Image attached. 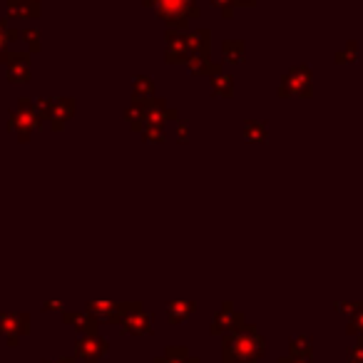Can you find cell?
<instances>
[{
	"instance_id": "cell-1",
	"label": "cell",
	"mask_w": 363,
	"mask_h": 363,
	"mask_svg": "<svg viewBox=\"0 0 363 363\" xmlns=\"http://www.w3.org/2000/svg\"><path fill=\"white\" fill-rule=\"evenodd\" d=\"M209 30H197V33H179L170 30L167 33V63H184L187 65L192 57L209 55L212 45Z\"/></svg>"
},
{
	"instance_id": "cell-2",
	"label": "cell",
	"mask_w": 363,
	"mask_h": 363,
	"mask_svg": "<svg viewBox=\"0 0 363 363\" xmlns=\"http://www.w3.org/2000/svg\"><path fill=\"white\" fill-rule=\"evenodd\" d=\"M145 6L154 8L159 20L170 25L172 30L177 28L179 33H184L189 20L199 15L197 0H145Z\"/></svg>"
},
{
	"instance_id": "cell-3",
	"label": "cell",
	"mask_w": 363,
	"mask_h": 363,
	"mask_svg": "<svg viewBox=\"0 0 363 363\" xmlns=\"http://www.w3.org/2000/svg\"><path fill=\"white\" fill-rule=\"evenodd\" d=\"M40 125H43V119L38 117L35 105L28 103V100H23V103L17 105V110H13L10 119H8V130L15 132V135L20 137V142H28L30 135H33L35 130H40Z\"/></svg>"
},
{
	"instance_id": "cell-4",
	"label": "cell",
	"mask_w": 363,
	"mask_h": 363,
	"mask_svg": "<svg viewBox=\"0 0 363 363\" xmlns=\"http://www.w3.org/2000/svg\"><path fill=\"white\" fill-rule=\"evenodd\" d=\"M35 112H38L40 119H47L52 130L60 132V130H65L68 119L73 117L75 103L70 97H63V100H43V103L35 105Z\"/></svg>"
},
{
	"instance_id": "cell-5",
	"label": "cell",
	"mask_w": 363,
	"mask_h": 363,
	"mask_svg": "<svg viewBox=\"0 0 363 363\" xmlns=\"http://www.w3.org/2000/svg\"><path fill=\"white\" fill-rule=\"evenodd\" d=\"M3 63L10 85H25L30 80V52H8Z\"/></svg>"
},
{
	"instance_id": "cell-6",
	"label": "cell",
	"mask_w": 363,
	"mask_h": 363,
	"mask_svg": "<svg viewBox=\"0 0 363 363\" xmlns=\"http://www.w3.org/2000/svg\"><path fill=\"white\" fill-rule=\"evenodd\" d=\"M145 122H147V127L165 130L167 122H177V112L172 108H167L165 100H154V103L147 105V110H145Z\"/></svg>"
},
{
	"instance_id": "cell-7",
	"label": "cell",
	"mask_w": 363,
	"mask_h": 363,
	"mask_svg": "<svg viewBox=\"0 0 363 363\" xmlns=\"http://www.w3.org/2000/svg\"><path fill=\"white\" fill-rule=\"evenodd\" d=\"M40 15V0H8V17L33 20Z\"/></svg>"
},
{
	"instance_id": "cell-8",
	"label": "cell",
	"mask_w": 363,
	"mask_h": 363,
	"mask_svg": "<svg viewBox=\"0 0 363 363\" xmlns=\"http://www.w3.org/2000/svg\"><path fill=\"white\" fill-rule=\"evenodd\" d=\"M187 70L192 75H209V77H214V75L221 73V65L214 63L209 55H197L187 63Z\"/></svg>"
},
{
	"instance_id": "cell-9",
	"label": "cell",
	"mask_w": 363,
	"mask_h": 363,
	"mask_svg": "<svg viewBox=\"0 0 363 363\" xmlns=\"http://www.w3.org/2000/svg\"><path fill=\"white\" fill-rule=\"evenodd\" d=\"M135 103L145 105V108L154 103V82L145 75L135 80Z\"/></svg>"
},
{
	"instance_id": "cell-10",
	"label": "cell",
	"mask_w": 363,
	"mask_h": 363,
	"mask_svg": "<svg viewBox=\"0 0 363 363\" xmlns=\"http://www.w3.org/2000/svg\"><path fill=\"white\" fill-rule=\"evenodd\" d=\"M212 92H214V97H232L234 92V77L229 73H219L212 77Z\"/></svg>"
},
{
	"instance_id": "cell-11",
	"label": "cell",
	"mask_w": 363,
	"mask_h": 363,
	"mask_svg": "<svg viewBox=\"0 0 363 363\" xmlns=\"http://www.w3.org/2000/svg\"><path fill=\"white\" fill-rule=\"evenodd\" d=\"M221 57L224 63H244V43L242 40H224L221 45Z\"/></svg>"
},
{
	"instance_id": "cell-12",
	"label": "cell",
	"mask_w": 363,
	"mask_h": 363,
	"mask_svg": "<svg viewBox=\"0 0 363 363\" xmlns=\"http://www.w3.org/2000/svg\"><path fill=\"white\" fill-rule=\"evenodd\" d=\"M194 311V304H189V301H175V304H170V321L175 324V321H184V318H189V313Z\"/></svg>"
},
{
	"instance_id": "cell-13",
	"label": "cell",
	"mask_w": 363,
	"mask_h": 363,
	"mask_svg": "<svg viewBox=\"0 0 363 363\" xmlns=\"http://www.w3.org/2000/svg\"><path fill=\"white\" fill-rule=\"evenodd\" d=\"M244 140L246 142H264V140H267V127L261 125V122H246Z\"/></svg>"
},
{
	"instance_id": "cell-14",
	"label": "cell",
	"mask_w": 363,
	"mask_h": 363,
	"mask_svg": "<svg viewBox=\"0 0 363 363\" xmlns=\"http://www.w3.org/2000/svg\"><path fill=\"white\" fill-rule=\"evenodd\" d=\"M15 38H17V33L8 30V23H6V20H0V60H6V55H8L6 45L10 43V40H15Z\"/></svg>"
},
{
	"instance_id": "cell-15",
	"label": "cell",
	"mask_w": 363,
	"mask_h": 363,
	"mask_svg": "<svg viewBox=\"0 0 363 363\" xmlns=\"http://www.w3.org/2000/svg\"><path fill=\"white\" fill-rule=\"evenodd\" d=\"M20 38H23L25 43L30 45V52H38L40 50V33H38V30H23V33H20Z\"/></svg>"
},
{
	"instance_id": "cell-16",
	"label": "cell",
	"mask_w": 363,
	"mask_h": 363,
	"mask_svg": "<svg viewBox=\"0 0 363 363\" xmlns=\"http://www.w3.org/2000/svg\"><path fill=\"white\" fill-rule=\"evenodd\" d=\"M142 140L145 142H165V130H157V127H147V130L142 132Z\"/></svg>"
},
{
	"instance_id": "cell-17",
	"label": "cell",
	"mask_w": 363,
	"mask_h": 363,
	"mask_svg": "<svg viewBox=\"0 0 363 363\" xmlns=\"http://www.w3.org/2000/svg\"><path fill=\"white\" fill-rule=\"evenodd\" d=\"M212 6L219 8L224 17H232V10H234V6H237V0H212Z\"/></svg>"
},
{
	"instance_id": "cell-18",
	"label": "cell",
	"mask_w": 363,
	"mask_h": 363,
	"mask_svg": "<svg viewBox=\"0 0 363 363\" xmlns=\"http://www.w3.org/2000/svg\"><path fill=\"white\" fill-rule=\"evenodd\" d=\"M175 132H177V140H179V142H187V140H189V125H187V122L177 119V122H175Z\"/></svg>"
},
{
	"instance_id": "cell-19",
	"label": "cell",
	"mask_w": 363,
	"mask_h": 363,
	"mask_svg": "<svg viewBox=\"0 0 363 363\" xmlns=\"http://www.w3.org/2000/svg\"><path fill=\"white\" fill-rule=\"evenodd\" d=\"M254 0H237V6H251Z\"/></svg>"
}]
</instances>
